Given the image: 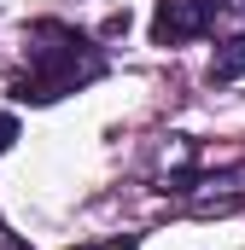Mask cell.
Listing matches in <instances>:
<instances>
[{
    "mask_svg": "<svg viewBox=\"0 0 245 250\" xmlns=\"http://www.w3.org/2000/svg\"><path fill=\"white\" fill-rule=\"evenodd\" d=\"M99 70H105V59L94 41H82L64 23H35L29 29V76L18 82V99H41V105L64 99V93L88 87Z\"/></svg>",
    "mask_w": 245,
    "mask_h": 250,
    "instance_id": "1",
    "label": "cell"
},
{
    "mask_svg": "<svg viewBox=\"0 0 245 250\" xmlns=\"http://www.w3.org/2000/svg\"><path fill=\"white\" fill-rule=\"evenodd\" d=\"M216 18V0H158L152 12V41L158 47H181V41H198Z\"/></svg>",
    "mask_w": 245,
    "mask_h": 250,
    "instance_id": "2",
    "label": "cell"
},
{
    "mask_svg": "<svg viewBox=\"0 0 245 250\" xmlns=\"http://www.w3.org/2000/svg\"><path fill=\"white\" fill-rule=\"evenodd\" d=\"M240 76H245V35H234V41L216 47V59H210V82H240Z\"/></svg>",
    "mask_w": 245,
    "mask_h": 250,
    "instance_id": "3",
    "label": "cell"
},
{
    "mask_svg": "<svg viewBox=\"0 0 245 250\" xmlns=\"http://www.w3.org/2000/svg\"><path fill=\"white\" fill-rule=\"evenodd\" d=\"M12 140H18V117L0 111V151H12Z\"/></svg>",
    "mask_w": 245,
    "mask_h": 250,
    "instance_id": "4",
    "label": "cell"
},
{
    "mask_svg": "<svg viewBox=\"0 0 245 250\" xmlns=\"http://www.w3.org/2000/svg\"><path fill=\"white\" fill-rule=\"evenodd\" d=\"M99 250H134V239H117V245H99Z\"/></svg>",
    "mask_w": 245,
    "mask_h": 250,
    "instance_id": "5",
    "label": "cell"
}]
</instances>
